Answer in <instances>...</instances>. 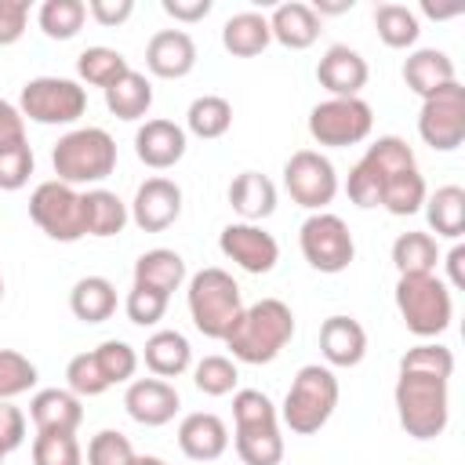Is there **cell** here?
<instances>
[{"mask_svg":"<svg viewBox=\"0 0 465 465\" xmlns=\"http://www.w3.org/2000/svg\"><path fill=\"white\" fill-rule=\"evenodd\" d=\"M291 338H294L291 305L280 298H262L240 312V320L225 334V345L240 363H272Z\"/></svg>","mask_w":465,"mask_h":465,"instance_id":"1","label":"cell"},{"mask_svg":"<svg viewBox=\"0 0 465 465\" xmlns=\"http://www.w3.org/2000/svg\"><path fill=\"white\" fill-rule=\"evenodd\" d=\"M232 421H236V454L243 465H280L283 461V436L280 414L272 400L258 389H240L232 396Z\"/></svg>","mask_w":465,"mask_h":465,"instance_id":"2","label":"cell"},{"mask_svg":"<svg viewBox=\"0 0 465 465\" xmlns=\"http://www.w3.org/2000/svg\"><path fill=\"white\" fill-rule=\"evenodd\" d=\"M51 167L65 185H98L116 171V142L102 127H76L54 142Z\"/></svg>","mask_w":465,"mask_h":465,"instance_id":"3","label":"cell"},{"mask_svg":"<svg viewBox=\"0 0 465 465\" xmlns=\"http://www.w3.org/2000/svg\"><path fill=\"white\" fill-rule=\"evenodd\" d=\"M396 414L407 436L414 440H436L450 421V400H447V378L436 374H414L400 371L396 378Z\"/></svg>","mask_w":465,"mask_h":465,"instance_id":"4","label":"cell"},{"mask_svg":"<svg viewBox=\"0 0 465 465\" xmlns=\"http://www.w3.org/2000/svg\"><path fill=\"white\" fill-rule=\"evenodd\" d=\"M334 407H338V378H334V371L320 367V363H305L294 374V381H291V389L283 396L280 418L294 436H312L331 421Z\"/></svg>","mask_w":465,"mask_h":465,"instance_id":"5","label":"cell"},{"mask_svg":"<svg viewBox=\"0 0 465 465\" xmlns=\"http://www.w3.org/2000/svg\"><path fill=\"white\" fill-rule=\"evenodd\" d=\"M240 312H243L240 283L225 269H200L189 280V316L200 334L225 341V334L232 331Z\"/></svg>","mask_w":465,"mask_h":465,"instance_id":"6","label":"cell"},{"mask_svg":"<svg viewBox=\"0 0 465 465\" xmlns=\"http://www.w3.org/2000/svg\"><path fill=\"white\" fill-rule=\"evenodd\" d=\"M396 309L407 323L411 334L418 338H440L450 327L454 316V302H450V287L436 276H400L396 280Z\"/></svg>","mask_w":465,"mask_h":465,"instance_id":"7","label":"cell"},{"mask_svg":"<svg viewBox=\"0 0 465 465\" xmlns=\"http://www.w3.org/2000/svg\"><path fill=\"white\" fill-rule=\"evenodd\" d=\"M411 167H418L414 163V149L403 138H396V134H381L378 142L367 145L360 163L349 171L345 193H349V200L356 207H378L385 182L392 174H400V171H411Z\"/></svg>","mask_w":465,"mask_h":465,"instance_id":"8","label":"cell"},{"mask_svg":"<svg viewBox=\"0 0 465 465\" xmlns=\"http://www.w3.org/2000/svg\"><path fill=\"white\" fill-rule=\"evenodd\" d=\"M84 109H87V91L65 76H36L18 94L22 120L29 116L33 124H47V127L73 124L84 116Z\"/></svg>","mask_w":465,"mask_h":465,"instance_id":"9","label":"cell"},{"mask_svg":"<svg viewBox=\"0 0 465 465\" xmlns=\"http://www.w3.org/2000/svg\"><path fill=\"white\" fill-rule=\"evenodd\" d=\"M298 243H302V258L316 272H327V276L349 269V262L356 258V243H352L349 225L331 211H312L302 222Z\"/></svg>","mask_w":465,"mask_h":465,"instance_id":"10","label":"cell"},{"mask_svg":"<svg viewBox=\"0 0 465 465\" xmlns=\"http://www.w3.org/2000/svg\"><path fill=\"white\" fill-rule=\"evenodd\" d=\"M29 218L58 243H76L80 236H87L84 229V200L73 185L51 178L40 182L29 196Z\"/></svg>","mask_w":465,"mask_h":465,"instance_id":"11","label":"cell"},{"mask_svg":"<svg viewBox=\"0 0 465 465\" xmlns=\"http://www.w3.org/2000/svg\"><path fill=\"white\" fill-rule=\"evenodd\" d=\"M371 127H374V113L363 98H327L309 113V134L327 149L360 145L371 134Z\"/></svg>","mask_w":465,"mask_h":465,"instance_id":"12","label":"cell"},{"mask_svg":"<svg viewBox=\"0 0 465 465\" xmlns=\"http://www.w3.org/2000/svg\"><path fill=\"white\" fill-rule=\"evenodd\" d=\"M418 134L436 153H454L465 142V87L458 80L421 98Z\"/></svg>","mask_w":465,"mask_h":465,"instance_id":"13","label":"cell"},{"mask_svg":"<svg viewBox=\"0 0 465 465\" xmlns=\"http://www.w3.org/2000/svg\"><path fill=\"white\" fill-rule=\"evenodd\" d=\"M283 185H287V193H291V200L298 207L323 211L334 200V193H338V174H334V163L323 153L298 149L283 163Z\"/></svg>","mask_w":465,"mask_h":465,"instance_id":"14","label":"cell"},{"mask_svg":"<svg viewBox=\"0 0 465 465\" xmlns=\"http://www.w3.org/2000/svg\"><path fill=\"white\" fill-rule=\"evenodd\" d=\"M218 247L229 262H236L251 276H265L280 262V243L272 240V232H265L254 222H229L218 236Z\"/></svg>","mask_w":465,"mask_h":465,"instance_id":"15","label":"cell"},{"mask_svg":"<svg viewBox=\"0 0 465 465\" xmlns=\"http://www.w3.org/2000/svg\"><path fill=\"white\" fill-rule=\"evenodd\" d=\"M127 214L142 232H163L182 214V189L171 178H145Z\"/></svg>","mask_w":465,"mask_h":465,"instance_id":"16","label":"cell"},{"mask_svg":"<svg viewBox=\"0 0 465 465\" xmlns=\"http://www.w3.org/2000/svg\"><path fill=\"white\" fill-rule=\"evenodd\" d=\"M124 407L138 425L156 429V425H167L178 414L182 400H178V389L163 378H134L124 392Z\"/></svg>","mask_w":465,"mask_h":465,"instance_id":"17","label":"cell"},{"mask_svg":"<svg viewBox=\"0 0 465 465\" xmlns=\"http://www.w3.org/2000/svg\"><path fill=\"white\" fill-rule=\"evenodd\" d=\"M145 65L160 80H182L196 65V44L185 29H160L145 44Z\"/></svg>","mask_w":465,"mask_h":465,"instance_id":"18","label":"cell"},{"mask_svg":"<svg viewBox=\"0 0 465 465\" xmlns=\"http://www.w3.org/2000/svg\"><path fill=\"white\" fill-rule=\"evenodd\" d=\"M316 80H320V87L331 91V98H360V91L367 84V62L360 58V51H352L345 44H334L320 58Z\"/></svg>","mask_w":465,"mask_h":465,"instance_id":"19","label":"cell"},{"mask_svg":"<svg viewBox=\"0 0 465 465\" xmlns=\"http://www.w3.org/2000/svg\"><path fill=\"white\" fill-rule=\"evenodd\" d=\"M134 153L145 167L167 171L185 156V127L174 120H145L134 134Z\"/></svg>","mask_w":465,"mask_h":465,"instance_id":"20","label":"cell"},{"mask_svg":"<svg viewBox=\"0 0 465 465\" xmlns=\"http://www.w3.org/2000/svg\"><path fill=\"white\" fill-rule=\"evenodd\" d=\"M178 447L185 458L193 461H214L225 454L229 447V429L218 414L211 411H196V414H185L182 425H178Z\"/></svg>","mask_w":465,"mask_h":465,"instance_id":"21","label":"cell"},{"mask_svg":"<svg viewBox=\"0 0 465 465\" xmlns=\"http://www.w3.org/2000/svg\"><path fill=\"white\" fill-rule=\"evenodd\" d=\"M320 352L331 367H356L367 356V331L352 316H327L320 327Z\"/></svg>","mask_w":465,"mask_h":465,"instance_id":"22","label":"cell"},{"mask_svg":"<svg viewBox=\"0 0 465 465\" xmlns=\"http://www.w3.org/2000/svg\"><path fill=\"white\" fill-rule=\"evenodd\" d=\"M29 418L36 432H76L84 421V407L69 389H40L29 400Z\"/></svg>","mask_w":465,"mask_h":465,"instance_id":"23","label":"cell"},{"mask_svg":"<svg viewBox=\"0 0 465 465\" xmlns=\"http://www.w3.org/2000/svg\"><path fill=\"white\" fill-rule=\"evenodd\" d=\"M269 33H272L276 44H283L291 51H305L320 36V15L302 0L276 4L272 15H269Z\"/></svg>","mask_w":465,"mask_h":465,"instance_id":"24","label":"cell"},{"mask_svg":"<svg viewBox=\"0 0 465 465\" xmlns=\"http://www.w3.org/2000/svg\"><path fill=\"white\" fill-rule=\"evenodd\" d=\"M403 80H407V87H411L418 98H429V94H436L440 87L454 84L458 76H454V62H450L443 51L421 47V51H414V54L403 62Z\"/></svg>","mask_w":465,"mask_h":465,"instance_id":"25","label":"cell"},{"mask_svg":"<svg viewBox=\"0 0 465 465\" xmlns=\"http://www.w3.org/2000/svg\"><path fill=\"white\" fill-rule=\"evenodd\" d=\"M229 203L243 222L258 225L262 218H269L276 211V185L258 171H243L229 185Z\"/></svg>","mask_w":465,"mask_h":465,"instance_id":"26","label":"cell"},{"mask_svg":"<svg viewBox=\"0 0 465 465\" xmlns=\"http://www.w3.org/2000/svg\"><path fill=\"white\" fill-rule=\"evenodd\" d=\"M182 280H185V262L178 251L153 247L134 262V283L138 287H149V291H160L171 298L182 287Z\"/></svg>","mask_w":465,"mask_h":465,"instance_id":"27","label":"cell"},{"mask_svg":"<svg viewBox=\"0 0 465 465\" xmlns=\"http://www.w3.org/2000/svg\"><path fill=\"white\" fill-rule=\"evenodd\" d=\"M272 33H269V18L258 11H240L222 25V47L232 58H254L269 47Z\"/></svg>","mask_w":465,"mask_h":465,"instance_id":"28","label":"cell"},{"mask_svg":"<svg viewBox=\"0 0 465 465\" xmlns=\"http://www.w3.org/2000/svg\"><path fill=\"white\" fill-rule=\"evenodd\" d=\"M80 200H84V229H87V236L105 240V236L124 232V225H127L131 214H127V203L116 193H109V189H87V193H80Z\"/></svg>","mask_w":465,"mask_h":465,"instance_id":"29","label":"cell"},{"mask_svg":"<svg viewBox=\"0 0 465 465\" xmlns=\"http://www.w3.org/2000/svg\"><path fill=\"white\" fill-rule=\"evenodd\" d=\"M193 363V349H189V338L182 331H156L149 334L145 341V367L156 374V378H178L185 374Z\"/></svg>","mask_w":465,"mask_h":465,"instance_id":"30","label":"cell"},{"mask_svg":"<svg viewBox=\"0 0 465 465\" xmlns=\"http://www.w3.org/2000/svg\"><path fill=\"white\" fill-rule=\"evenodd\" d=\"M69 309L84 323H105L116 312V287L105 276H84L69 291Z\"/></svg>","mask_w":465,"mask_h":465,"instance_id":"31","label":"cell"},{"mask_svg":"<svg viewBox=\"0 0 465 465\" xmlns=\"http://www.w3.org/2000/svg\"><path fill=\"white\" fill-rule=\"evenodd\" d=\"M105 109L116 116V120H142L145 113H149V105H153V84L142 76V73H134V69H127L116 84H109L105 91Z\"/></svg>","mask_w":465,"mask_h":465,"instance_id":"32","label":"cell"},{"mask_svg":"<svg viewBox=\"0 0 465 465\" xmlns=\"http://www.w3.org/2000/svg\"><path fill=\"white\" fill-rule=\"evenodd\" d=\"M425 218L436 236L458 240L465 232V189L461 185H440L432 196H425Z\"/></svg>","mask_w":465,"mask_h":465,"instance_id":"33","label":"cell"},{"mask_svg":"<svg viewBox=\"0 0 465 465\" xmlns=\"http://www.w3.org/2000/svg\"><path fill=\"white\" fill-rule=\"evenodd\" d=\"M436 262H440V247H436V236L432 232H400L396 243H392V265L400 276H425V272H436Z\"/></svg>","mask_w":465,"mask_h":465,"instance_id":"34","label":"cell"},{"mask_svg":"<svg viewBox=\"0 0 465 465\" xmlns=\"http://www.w3.org/2000/svg\"><path fill=\"white\" fill-rule=\"evenodd\" d=\"M131 65H127V58L116 51V47H84L80 54H76V76L84 80V84H91V87H109V84H116L124 73H127Z\"/></svg>","mask_w":465,"mask_h":465,"instance_id":"35","label":"cell"},{"mask_svg":"<svg viewBox=\"0 0 465 465\" xmlns=\"http://www.w3.org/2000/svg\"><path fill=\"white\" fill-rule=\"evenodd\" d=\"M185 127L203 142L222 138L232 127V105L222 94H200V98H193V105L185 113Z\"/></svg>","mask_w":465,"mask_h":465,"instance_id":"36","label":"cell"},{"mask_svg":"<svg viewBox=\"0 0 465 465\" xmlns=\"http://www.w3.org/2000/svg\"><path fill=\"white\" fill-rule=\"evenodd\" d=\"M425 196H429V193H425V178L418 174V167H411V171H400V174H392V178L385 182L378 207H385V211L396 214V218H407V214L421 211Z\"/></svg>","mask_w":465,"mask_h":465,"instance_id":"37","label":"cell"},{"mask_svg":"<svg viewBox=\"0 0 465 465\" xmlns=\"http://www.w3.org/2000/svg\"><path fill=\"white\" fill-rule=\"evenodd\" d=\"M84 18H87L84 0H44L36 11V22L51 40H73L84 29Z\"/></svg>","mask_w":465,"mask_h":465,"instance_id":"38","label":"cell"},{"mask_svg":"<svg viewBox=\"0 0 465 465\" xmlns=\"http://www.w3.org/2000/svg\"><path fill=\"white\" fill-rule=\"evenodd\" d=\"M374 29H378L381 44L385 47H396V51L400 47H411L418 40V33H421L418 15L411 7H403V4H381V7H374Z\"/></svg>","mask_w":465,"mask_h":465,"instance_id":"39","label":"cell"},{"mask_svg":"<svg viewBox=\"0 0 465 465\" xmlns=\"http://www.w3.org/2000/svg\"><path fill=\"white\" fill-rule=\"evenodd\" d=\"M240 381V371L229 356H203L196 367H193V385L203 392V396H229Z\"/></svg>","mask_w":465,"mask_h":465,"instance_id":"40","label":"cell"},{"mask_svg":"<svg viewBox=\"0 0 465 465\" xmlns=\"http://www.w3.org/2000/svg\"><path fill=\"white\" fill-rule=\"evenodd\" d=\"M33 465H84V450L76 432H36Z\"/></svg>","mask_w":465,"mask_h":465,"instance_id":"41","label":"cell"},{"mask_svg":"<svg viewBox=\"0 0 465 465\" xmlns=\"http://www.w3.org/2000/svg\"><path fill=\"white\" fill-rule=\"evenodd\" d=\"M400 371L450 378L454 374V352L447 345H440V341H421V345H414V349H407L400 356Z\"/></svg>","mask_w":465,"mask_h":465,"instance_id":"42","label":"cell"},{"mask_svg":"<svg viewBox=\"0 0 465 465\" xmlns=\"http://www.w3.org/2000/svg\"><path fill=\"white\" fill-rule=\"evenodd\" d=\"M91 352H94V360H98V367H102V374H105L109 385L131 381L134 371H138V352H134L127 341H120V338H109V341H102V345L91 349Z\"/></svg>","mask_w":465,"mask_h":465,"instance_id":"43","label":"cell"},{"mask_svg":"<svg viewBox=\"0 0 465 465\" xmlns=\"http://www.w3.org/2000/svg\"><path fill=\"white\" fill-rule=\"evenodd\" d=\"M36 385V363L15 349H0V400H15Z\"/></svg>","mask_w":465,"mask_h":465,"instance_id":"44","label":"cell"},{"mask_svg":"<svg viewBox=\"0 0 465 465\" xmlns=\"http://www.w3.org/2000/svg\"><path fill=\"white\" fill-rule=\"evenodd\" d=\"M134 461V447L124 432L116 429H102L91 436L87 443V465H131Z\"/></svg>","mask_w":465,"mask_h":465,"instance_id":"45","label":"cell"},{"mask_svg":"<svg viewBox=\"0 0 465 465\" xmlns=\"http://www.w3.org/2000/svg\"><path fill=\"white\" fill-rule=\"evenodd\" d=\"M65 381H69V392H73V396H102V392L109 389V381H105V374H102L94 352L73 356L69 367H65Z\"/></svg>","mask_w":465,"mask_h":465,"instance_id":"46","label":"cell"},{"mask_svg":"<svg viewBox=\"0 0 465 465\" xmlns=\"http://www.w3.org/2000/svg\"><path fill=\"white\" fill-rule=\"evenodd\" d=\"M33 174V149L29 142H18V145H4L0 149V189L4 193H15L29 182Z\"/></svg>","mask_w":465,"mask_h":465,"instance_id":"47","label":"cell"},{"mask_svg":"<svg viewBox=\"0 0 465 465\" xmlns=\"http://www.w3.org/2000/svg\"><path fill=\"white\" fill-rule=\"evenodd\" d=\"M124 309H127V320H131V323H138V327H153V323H160L163 312H167V294L134 283V287L127 291Z\"/></svg>","mask_w":465,"mask_h":465,"instance_id":"48","label":"cell"},{"mask_svg":"<svg viewBox=\"0 0 465 465\" xmlns=\"http://www.w3.org/2000/svg\"><path fill=\"white\" fill-rule=\"evenodd\" d=\"M29 22V0H0V47L22 40Z\"/></svg>","mask_w":465,"mask_h":465,"instance_id":"49","label":"cell"},{"mask_svg":"<svg viewBox=\"0 0 465 465\" xmlns=\"http://www.w3.org/2000/svg\"><path fill=\"white\" fill-rule=\"evenodd\" d=\"M22 443H25V414L11 400H0V450L11 454Z\"/></svg>","mask_w":465,"mask_h":465,"instance_id":"50","label":"cell"},{"mask_svg":"<svg viewBox=\"0 0 465 465\" xmlns=\"http://www.w3.org/2000/svg\"><path fill=\"white\" fill-rule=\"evenodd\" d=\"M87 15H91L98 25L113 29V25H120V22H127V18L134 15V4H131V0H91V4H87Z\"/></svg>","mask_w":465,"mask_h":465,"instance_id":"51","label":"cell"},{"mask_svg":"<svg viewBox=\"0 0 465 465\" xmlns=\"http://www.w3.org/2000/svg\"><path fill=\"white\" fill-rule=\"evenodd\" d=\"M18 142H25V120H22L18 105L0 98V149L4 145H18Z\"/></svg>","mask_w":465,"mask_h":465,"instance_id":"52","label":"cell"},{"mask_svg":"<svg viewBox=\"0 0 465 465\" xmlns=\"http://www.w3.org/2000/svg\"><path fill=\"white\" fill-rule=\"evenodd\" d=\"M163 11L174 22H200L211 15V0H163Z\"/></svg>","mask_w":465,"mask_h":465,"instance_id":"53","label":"cell"},{"mask_svg":"<svg viewBox=\"0 0 465 465\" xmlns=\"http://www.w3.org/2000/svg\"><path fill=\"white\" fill-rule=\"evenodd\" d=\"M461 262H465V247L454 243L450 254H447V276H450V287H454V291L465 287V265H461Z\"/></svg>","mask_w":465,"mask_h":465,"instance_id":"54","label":"cell"},{"mask_svg":"<svg viewBox=\"0 0 465 465\" xmlns=\"http://www.w3.org/2000/svg\"><path fill=\"white\" fill-rule=\"evenodd\" d=\"M312 11H316L320 18H323V15H341V11H352V0H320Z\"/></svg>","mask_w":465,"mask_h":465,"instance_id":"55","label":"cell"},{"mask_svg":"<svg viewBox=\"0 0 465 465\" xmlns=\"http://www.w3.org/2000/svg\"><path fill=\"white\" fill-rule=\"evenodd\" d=\"M131 465H167V461H163V458H153V454H134Z\"/></svg>","mask_w":465,"mask_h":465,"instance_id":"56","label":"cell"},{"mask_svg":"<svg viewBox=\"0 0 465 465\" xmlns=\"http://www.w3.org/2000/svg\"><path fill=\"white\" fill-rule=\"evenodd\" d=\"M0 298H4V276H0Z\"/></svg>","mask_w":465,"mask_h":465,"instance_id":"57","label":"cell"},{"mask_svg":"<svg viewBox=\"0 0 465 465\" xmlns=\"http://www.w3.org/2000/svg\"><path fill=\"white\" fill-rule=\"evenodd\" d=\"M4 458H7V454H4V450H0V465H4Z\"/></svg>","mask_w":465,"mask_h":465,"instance_id":"58","label":"cell"}]
</instances>
